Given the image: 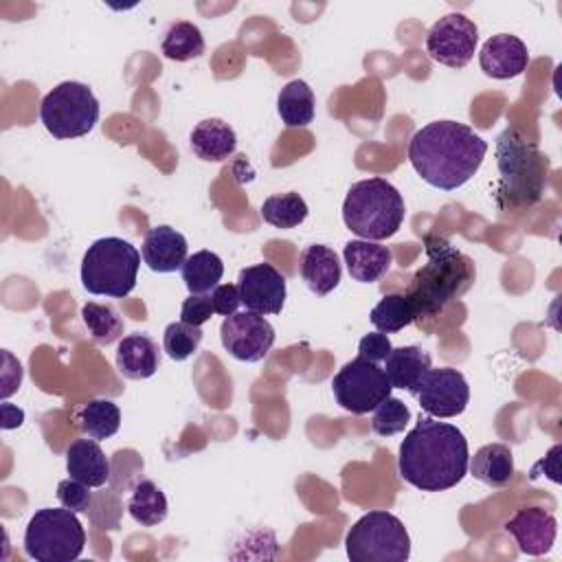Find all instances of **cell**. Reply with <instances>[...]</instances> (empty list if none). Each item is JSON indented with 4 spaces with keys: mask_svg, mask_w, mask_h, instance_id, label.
<instances>
[{
    "mask_svg": "<svg viewBox=\"0 0 562 562\" xmlns=\"http://www.w3.org/2000/svg\"><path fill=\"white\" fill-rule=\"evenodd\" d=\"M468 461V439L457 426L419 415L400 443L397 470L417 490L443 492L463 481Z\"/></svg>",
    "mask_w": 562,
    "mask_h": 562,
    "instance_id": "cell-1",
    "label": "cell"
},
{
    "mask_svg": "<svg viewBox=\"0 0 562 562\" xmlns=\"http://www.w3.org/2000/svg\"><path fill=\"white\" fill-rule=\"evenodd\" d=\"M487 143L457 121H432L417 130L408 143L413 169L435 189L454 191L481 167Z\"/></svg>",
    "mask_w": 562,
    "mask_h": 562,
    "instance_id": "cell-2",
    "label": "cell"
},
{
    "mask_svg": "<svg viewBox=\"0 0 562 562\" xmlns=\"http://www.w3.org/2000/svg\"><path fill=\"white\" fill-rule=\"evenodd\" d=\"M426 261L415 270L404 292L415 318L441 312L474 283V261L439 235L424 237Z\"/></svg>",
    "mask_w": 562,
    "mask_h": 562,
    "instance_id": "cell-3",
    "label": "cell"
},
{
    "mask_svg": "<svg viewBox=\"0 0 562 562\" xmlns=\"http://www.w3.org/2000/svg\"><path fill=\"white\" fill-rule=\"evenodd\" d=\"M498 200L509 206H531L549 187L551 162L522 130L507 125L496 138Z\"/></svg>",
    "mask_w": 562,
    "mask_h": 562,
    "instance_id": "cell-4",
    "label": "cell"
},
{
    "mask_svg": "<svg viewBox=\"0 0 562 562\" xmlns=\"http://www.w3.org/2000/svg\"><path fill=\"white\" fill-rule=\"evenodd\" d=\"M404 198L384 178L353 182L342 202V222L360 239L393 237L404 222Z\"/></svg>",
    "mask_w": 562,
    "mask_h": 562,
    "instance_id": "cell-5",
    "label": "cell"
},
{
    "mask_svg": "<svg viewBox=\"0 0 562 562\" xmlns=\"http://www.w3.org/2000/svg\"><path fill=\"white\" fill-rule=\"evenodd\" d=\"M138 250L121 237H101L81 259V283L90 294L110 299L127 296L136 285Z\"/></svg>",
    "mask_w": 562,
    "mask_h": 562,
    "instance_id": "cell-6",
    "label": "cell"
},
{
    "mask_svg": "<svg viewBox=\"0 0 562 562\" xmlns=\"http://www.w3.org/2000/svg\"><path fill=\"white\" fill-rule=\"evenodd\" d=\"M86 531L68 507H44L33 514L24 531V551L37 562H70L81 555Z\"/></svg>",
    "mask_w": 562,
    "mask_h": 562,
    "instance_id": "cell-7",
    "label": "cell"
},
{
    "mask_svg": "<svg viewBox=\"0 0 562 562\" xmlns=\"http://www.w3.org/2000/svg\"><path fill=\"white\" fill-rule=\"evenodd\" d=\"M345 549L351 562H406L411 538L397 516L375 509L351 525Z\"/></svg>",
    "mask_w": 562,
    "mask_h": 562,
    "instance_id": "cell-8",
    "label": "cell"
},
{
    "mask_svg": "<svg viewBox=\"0 0 562 562\" xmlns=\"http://www.w3.org/2000/svg\"><path fill=\"white\" fill-rule=\"evenodd\" d=\"M40 119L55 138H79L99 121V101L86 83L61 81L42 99Z\"/></svg>",
    "mask_w": 562,
    "mask_h": 562,
    "instance_id": "cell-9",
    "label": "cell"
},
{
    "mask_svg": "<svg viewBox=\"0 0 562 562\" xmlns=\"http://www.w3.org/2000/svg\"><path fill=\"white\" fill-rule=\"evenodd\" d=\"M391 389L384 369L362 356L349 360L331 380L336 402L353 415L375 411L391 395Z\"/></svg>",
    "mask_w": 562,
    "mask_h": 562,
    "instance_id": "cell-10",
    "label": "cell"
},
{
    "mask_svg": "<svg viewBox=\"0 0 562 562\" xmlns=\"http://www.w3.org/2000/svg\"><path fill=\"white\" fill-rule=\"evenodd\" d=\"M479 29L463 13L439 18L426 35V53L432 61L448 68H463L476 50Z\"/></svg>",
    "mask_w": 562,
    "mask_h": 562,
    "instance_id": "cell-11",
    "label": "cell"
},
{
    "mask_svg": "<svg viewBox=\"0 0 562 562\" xmlns=\"http://www.w3.org/2000/svg\"><path fill=\"white\" fill-rule=\"evenodd\" d=\"M419 408L430 417H457L470 402V386L461 371L450 367L428 369L417 384Z\"/></svg>",
    "mask_w": 562,
    "mask_h": 562,
    "instance_id": "cell-12",
    "label": "cell"
},
{
    "mask_svg": "<svg viewBox=\"0 0 562 562\" xmlns=\"http://www.w3.org/2000/svg\"><path fill=\"white\" fill-rule=\"evenodd\" d=\"M224 349L241 362H259L274 345V327L257 312H235L222 321Z\"/></svg>",
    "mask_w": 562,
    "mask_h": 562,
    "instance_id": "cell-13",
    "label": "cell"
},
{
    "mask_svg": "<svg viewBox=\"0 0 562 562\" xmlns=\"http://www.w3.org/2000/svg\"><path fill=\"white\" fill-rule=\"evenodd\" d=\"M237 290L241 305L257 314H279L285 303V277L272 263H255L239 270Z\"/></svg>",
    "mask_w": 562,
    "mask_h": 562,
    "instance_id": "cell-14",
    "label": "cell"
},
{
    "mask_svg": "<svg viewBox=\"0 0 562 562\" xmlns=\"http://www.w3.org/2000/svg\"><path fill=\"white\" fill-rule=\"evenodd\" d=\"M505 529L525 555H544L555 542L558 520L542 507H525L505 522Z\"/></svg>",
    "mask_w": 562,
    "mask_h": 562,
    "instance_id": "cell-15",
    "label": "cell"
},
{
    "mask_svg": "<svg viewBox=\"0 0 562 562\" xmlns=\"http://www.w3.org/2000/svg\"><path fill=\"white\" fill-rule=\"evenodd\" d=\"M481 70L492 79H512L527 70L529 53L520 37L498 33L485 40L479 53Z\"/></svg>",
    "mask_w": 562,
    "mask_h": 562,
    "instance_id": "cell-16",
    "label": "cell"
},
{
    "mask_svg": "<svg viewBox=\"0 0 562 562\" xmlns=\"http://www.w3.org/2000/svg\"><path fill=\"white\" fill-rule=\"evenodd\" d=\"M187 239L176 228L160 224L145 233L140 252L143 261L154 272H176L187 261Z\"/></svg>",
    "mask_w": 562,
    "mask_h": 562,
    "instance_id": "cell-17",
    "label": "cell"
},
{
    "mask_svg": "<svg viewBox=\"0 0 562 562\" xmlns=\"http://www.w3.org/2000/svg\"><path fill=\"white\" fill-rule=\"evenodd\" d=\"M349 277L358 283H373L384 277L393 263V252L389 246L369 239H353L345 244L342 250Z\"/></svg>",
    "mask_w": 562,
    "mask_h": 562,
    "instance_id": "cell-18",
    "label": "cell"
},
{
    "mask_svg": "<svg viewBox=\"0 0 562 562\" xmlns=\"http://www.w3.org/2000/svg\"><path fill=\"white\" fill-rule=\"evenodd\" d=\"M66 470L88 487H101L110 481V461L97 439H75L66 450Z\"/></svg>",
    "mask_w": 562,
    "mask_h": 562,
    "instance_id": "cell-19",
    "label": "cell"
},
{
    "mask_svg": "<svg viewBox=\"0 0 562 562\" xmlns=\"http://www.w3.org/2000/svg\"><path fill=\"white\" fill-rule=\"evenodd\" d=\"M299 270L305 285L318 296L329 294L340 283V274H342L338 255L323 244H312L303 250Z\"/></svg>",
    "mask_w": 562,
    "mask_h": 562,
    "instance_id": "cell-20",
    "label": "cell"
},
{
    "mask_svg": "<svg viewBox=\"0 0 562 562\" xmlns=\"http://www.w3.org/2000/svg\"><path fill=\"white\" fill-rule=\"evenodd\" d=\"M158 345L145 334H130L116 347V369L127 380H145L158 371Z\"/></svg>",
    "mask_w": 562,
    "mask_h": 562,
    "instance_id": "cell-21",
    "label": "cell"
},
{
    "mask_svg": "<svg viewBox=\"0 0 562 562\" xmlns=\"http://www.w3.org/2000/svg\"><path fill=\"white\" fill-rule=\"evenodd\" d=\"M189 143L200 160L222 162L235 151L237 136L235 130L222 119H204L191 130Z\"/></svg>",
    "mask_w": 562,
    "mask_h": 562,
    "instance_id": "cell-22",
    "label": "cell"
},
{
    "mask_svg": "<svg viewBox=\"0 0 562 562\" xmlns=\"http://www.w3.org/2000/svg\"><path fill=\"white\" fill-rule=\"evenodd\" d=\"M428 369H430V356L415 345L393 347L384 360V373L391 386L404 389L411 395H415L417 384Z\"/></svg>",
    "mask_w": 562,
    "mask_h": 562,
    "instance_id": "cell-23",
    "label": "cell"
},
{
    "mask_svg": "<svg viewBox=\"0 0 562 562\" xmlns=\"http://www.w3.org/2000/svg\"><path fill=\"white\" fill-rule=\"evenodd\" d=\"M468 468L476 481L490 487H503L514 476V454L505 443H487L470 457Z\"/></svg>",
    "mask_w": 562,
    "mask_h": 562,
    "instance_id": "cell-24",
    "label": "cell"
},
{
    "mask_svg": "<svg viewBox=\"0 0 562 562\" xmlns=\"http://www.w3.org/2000/svg\"><path fill=\"white\" fill-rule=\"evenodd\" d=\"M277 112L288 127H305L314 121V92L303 79L285 83L277 97Z\"/></svg>",
    "mask_w": 562,
    "mask_h": 562,
    "instance_id": "cell-25",
    "label": "cell"
},
{
    "mask_svg": "<svg viewBox=\"0 0 562 562\" xmlns=\"http://www.w3.org/2000/svg\"><path fill=\"white\" fill-rule=\"evenodd\" d=\"M180 272L189 294H206L215 285H220V279L224 274V263L215 252L198 250L191 257H187Z\"/></svg>",
    "mask_w": 562,
    "mask_h": 562,
    "instance_id": "cell-26",
    "label": "cell"
},
{
    "mask_svg": "<svg viewBox=\"0 0 562 562\" xmlns=\"http://www.w3.org/2000/svg\"><path fill=\"white\" fill-rule=\"evenodd\" d=\"M127 512L138 525L154 527L162 522L167 516V496L154 481L143 479L132 490V496L127 501Z\"/></svg>",
    "mask_w": 562,
    "mask_h": 562,
    "instance_id": "cell-27",
    "label": "cell"
},
{
    "mask_svg": "<svg viewBox=\"0 0 562 562\" xmlns=\"http://www.w3.org/2000/svg\"><path fill=\"white\" fill-rule=\"evenodd\" d=\"M160 50L167 59L173 61H189L195 59L204 53V37L200 33V29L193 22L180 20L173 22L160 44Z\"/></svg>",
    "mask_w": 562,
    "mask_h": 562,
    "instance_id": "cell-28",
    "label": "cell"
},
{
    "mask_svg": "<svg viewBox=\"0 0 562 562\" xmlns=\"http://www.w3.org/2000/svg\"><path fill=\"white\" fill-rule=\"evenodd\" d=\"M79 426L97 441L108 439L121 426V411L112 400H92L79 411Z\"/></svg>",
    "mask_w": 562,
    "mask_h": 562,
    "instance_id": "cell-29",
    "label": "cell"
},
{
    "mask_svg": "<svg viewBox=\"0 0 562 562\" xmlns=\"http://www.w3.org/2000/svg\"><path fill=\"white\" fill-rule=\"evenodd\" d=\"M81 318L97 345H112L123 336V318L112 305L88 301L81 307Z\"/></svg>",
    "mask_w": 562,
    "mask_h": 562,
    "instance_id": "cell-30",
    "label": "cell"
},
{
    "mask_svg": "<svg viewBox=\"0 0 562 562\" xmlns=\"http://www.w3.org/2000/svg\"><path fill=\"white\" fill-rule=\"evenodd\" d=\"M261 217L274 228H294L301 222H305L307 204L294 191L270 195L261 204Z\"/></svg>",
    "mask_w": 562,
    "mask_h": 562,
    "instance_id": "cell-31",
    "label": "cell"
},
{
    "mask_svg": "<svg viewBox=\"0 0 562 562\" xmlns=\"http://www.w3.org/2000/svg\"><path fill=\"white\" fill-rule=\"evenodd\" d=\"M369 318H371V325L382 334H395L415 321L404 292L384 294L380 303L371 310Z\"/></svg>",
    "mask_w": 562,
    "mask_h": 562,
    "instance_id": "cell-32",
    "label": "cell"
},
{
    "mask_svg": "<svg viewBox=\"0 0 562 562\" xmlns=\"http://www.w3.org/2000/svg\"><path fill=\"white\" fill-rule=\"evenodd\" d=\"M200 342H202V329L195 327V325L178 321V323H169L165 327L162 349L176 362H182L189 356H193L198 351Z\"/></svg>",
    "mask_w": 562,
    "mask_h": 562,
    "instance_id": "cell-33",
    "label": "cell"
},
{
    "mask_svg": "<svg viewBox=\"0 0 562 562\" xmlns=\"http://www.w3.org/2000/svg\"><path fill=\"white\" fill-rule=\"evenodd\" d=\"M411 422V411L408 406L397 400V397H386L382 404H378V408L373 411V419H371V430L380 437H391L397 435L406 428V424Z\"/></svg>",
    "mask_w": 562,
    "mask_h": 562,
    "instance_id": "cell-34",
    "label": "cell"
},
{
    "mask_svg": "<svg viewBox=\"0 0 562 562\" xmlns=\"http://www.w3.org/2000/svg\"><path fill=\"white\" fill-rule=\"evenodd\" d=\"M57 498L64 507L72 509L75 514H81V512H88L90 509V503H92V492L86 483L77 481V479H64L59 481L57 485Z\"/></svg>",
    "mask_w": 562,
    "mask_h": 562,
    "instance_id": "cell-35",
    "label": "cell"
},
{
    "mask_svg": "<svg viewBox=\"0 0 562 562\" xmlns=\"http://www.w3.org/2000/svg\"><path fill=\"white\" fill-rule=\"evenodd\" d=\"M213 301L211 294H189V299L182 301L180 307V321L202 327L213 316Z\"/></svg>",
    "mask_w": 562,
    "mask_h": 562,
    "instance_id": "cell-36",
    "label": "cell"
},
{
    "mask_svg": "<svg viewBox=\"0 0 562 562\" xmlns=\"http://www.w3.org/2000/svg\"><path fill=\"white\" fill-rule=\"evenodd\" d=\"M393 345L389 340L386 334L382 331H373V334H367L360 338L358 342V356L371 360V362H384L386 356L391 353Z\"/></svg>",
    "mask_w": 562,
    "mask_h": 562,
    "instance_id": "cell-37",
    "label": "cell"
},
{
    "mask_svg": "<svg viewBox=\"0 0 562 562\" xmlns=\"http://www.w3.org/2000/svg\"><path fill=\"white\" fill-rule=\"evenodd\" d=\"M211 301H213V310L222 316H231L237 312V307L241 305V299H239V290L237 285L233 283H222V285H215L213 292H211Z\"/></svg>",
    "mask_w": 562,
    "mask_h": 562,
    "instance_id": "cell-38",
    "label": "cell"
},
{
    "mask_svg": "<svg viewBox=\"0 0 562 562\" xmlns=\"http://www.w3.org/2000/svg\"><path fill=\"white\" fill-rule=\"evenodd\" d=\"M560 450H562V446L560 443H555L547 454H544V459H540L538 463H536V468H544V474L553 481V483H560V470H558V454H560Z\"/></svg>",
    "mask_w": 562,
    "mask_h": 562,
    "instance_id": "cell-39",
    "label": "cell"
},
{
    "mask_svg": "<svg viewBox=\"0 0 562 562\" xmlns=\"http://www.w3.org/2000/svg\"><path fill=\"white\" fill-rule=\"evenodd\" d=\"M0 413H2V428L4 430H9V428H18L22 422H24V411L22 408H18V406H13V404H2V408H0Z\"/></svg>",
    "mask_w": 562,
    "mask_h": 562,
    "instance_id": "cell-40",
    "label": "cell"
}]
</instances>
